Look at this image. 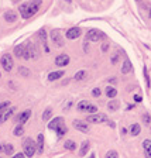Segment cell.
Segmentation results:
<instances>
[{"instance_id":"1","label":"cell","mask_w":151,"mask_h":158,"mask_svg":"<svg viewBox=\"0 0 151 158\" xmlns=\"http://www.w3.org/2000/svg\"><path fill=\"white\" fill-rule=\"evenodd\" d=\"M40 4H41V0H31L28 3H24L20 6V13H21V17L23 18H30L31 16H34L38 9H40Z\"/></svg>"},{"instance_id":"2","label":"cell","mask_w":151,"mask_h":158,"mask_svg":"<svg viewBox=\"0 0 151 158\" xmlns=\"http://www.w3.org/2000/svg\"><path fill=\"white\" fill-rule=\"evenodd\" d=\"M23 148H24V154L26 157H33L37 151V144L31 139H26L23 141Z\"/></svg>"},{"instance_id":"3","label":"cell","mask_w":151,"mask_h":158,"mask_svg":"<svg viewBox=\"0 0 151 158\" xmlns=\"http://www.w3.org/2000/svg\"><path fill=\"white\" fill-rule=\"evenodd\" d=\"M0 62H1V67L4 68V71H7V72H10L13 69V67H14V62H13V58H11L10 54H4L1 56Z\"/></svg>"},{"instance_id":"4","label":"cell","mask_w":151,"mask_h":158,"mask_svg":"<svg viewBox=\"0 0 151 158\" xmlns=\"http://www.w3.org/2000/svg\"><path fill=\"white\" fill-rule=\"evenodd\" d=\"M38 56V52H37V50H35V47H34L31 42H27V45H26V50H24V55H23V58L24 59H31V58H37Z\"/></svg>"},{"instance_id":"5","label":"cell","mask_w":151,"mask_h":158,"mask_svg":"<svg viewBox=\"0 0 151 158\" xmlns=\"http://www.w3.org/2000/svg\"><path fill=\"white\" fill-rule=\"evenodd\" d=\"M50 38L57 47H62V45H64V40H62V35H61V31H59V30H54V31H51Z\"/></svg>"},{"instance_id":"6","label":"cell","mask_w":151,"mask_h":158,"mask_svg":"<svg viewBox=\"0 0 151 158\" xmlns=\"http://www.w3.org/2000/svg\"><path fill=\"white\" fill-rule=\"evenodd\" d=\"M106 120H107V116L104 113H95V114L88 116V119H86V122H89V123H104Z\"/></svg>"},{"instance_id":"7","label":"cell","mask_w":151,"mask_h":158,"mask_svg":"<svg viewBox=\"0 0 151 158\" xmlns=\"http://www.w3.org/2000/svg\"><path fill=\"white\" fill-rule=\"evenodd\" d=\"M78 110H79V112H90V113H96V112H98V107H96L95 105L88 103L86 100H82V102L78 103Z\"/></svg>"},{"instance_id":"8","label":"cell","mask_w":151,"mask_h":158,"mask_svg":"<svg viewBox=\"0 0 151 158\" xmlns=\"http://www.w3.org/2000/svg\"><path fill=\"white\" fill-rule=\"evenodd\" d=\"M86 38L89 40V41H93V42H96V41H100L104 38V34L99 31V30H90L88 34H86Z\"/></svg>"},{"instance_id":"9","label":"cell","mask_w":151,"mask_h":158,"mask_svg":"<svg viewBox=\"0 0 151 158\" xmlns=\"http://www.w3.org/2000/svg\"><path fill=\"white\" fill-rule=\"evenodd\" d=\"M68 64H69V55H67V54L58 55L55 58V65L57 67H67Z\"/></svg>"},{"instance_id":"10","label":"cell","mask_w":151,"mask_h":158,"mask_svg":"<svg viewBox=\"0 0 151 158\" xmlns=\"http://www.w3.org/2000/svg\"><path fill=\"white\" fill-rule=\"evenodd\" d=\"M81 34H82V30L79 27H72V28H69L67 31V38L68 40H75Z\"/></svg>"},{"instance_id":"11","label":"cell","mask_w":151,"mask_h":158,"mask_svg":"<svg viewBox=\"0 0 151 158\" xmlns=\"http://www.w3.org/2000/svg\"><path fill=\"white\" fill-rule=\"evenodd\" d=\"M13 113H14V107H10V109H6L4 112H1V113H0V124L7 122V120L11 117Z\"/></svg>"},{"instance_id":"12","label":"cell","mask_w":151,"mask_h":158,"mask_svg":"<svg viewBox=\"0 0 151 158\" xmlns=\"http://www.w3.org/2000/svg\"><path fill=\"white\" fill-rule=\"evenodd\" d=\"M73 127H75L76 130H79L81 133H88V131H89V126L86 123H84L82 120H75V122H73Z\"/></svg>"},{"instance_id":"13","label":"cell","mask_w":151,"mask_h":158,"mask_svg":"<svg viewBox=\"0 0 151 158\" xmlns=\"http://www.w3.org/2000/svg\"><path fill=\"white\" fill-rule=\"evenodd\" d=\"M30 116H31V110H26V112H23L20 116H17V123L18 124L27 123V120L30 119Z\"/></svg>"},{"instance_id":"14","label":"cell","mask_w":151,"mask_h":158,"mask_svg":"<svg viewBox=\"0 0 151 158\" xmlns=\"http://www.w3.org/2000/svg\"><path fill=\"white\" fill-rule=\"evenodd\" d=\"M38 37H40V40H41V42H42V45H44L45 52H50V48H48V45H47V33H45L44 28H41V30L38 31Z\"/></svg>"},{"instance_id":"15","label":"cell","mask_w":151,"mask_h":158,"mask_svg":"<svg viewBox=\"0 0 151 158\" xmlns=\"http://www.w3.org/2000/svg\"><path fill=\"white\" fill-rule=\"evenodd\" d=\"M62 123H64V119L62 117H55L54 120H51L50 123H48V128L50 130H57Z\"/></svg>"},{"instance_id":"16","label":"cell","mask_w":151,"mask_h":158,"mask_svg":"<svg viewBox=\"0 0 151 158\" xmlns=\"http://www.w3.org/2000/svg\"><path fill=\"white\" fill-rule=\"evenodd\" d=\"M4 20H6L7 23H14V21H17L16 11H13V10H7V11L4 13Z\"/></svg>"},{"instance_id":"17","label":"cell","mask_w":151,"mask_h":158,"mask_svg":"<svg viewBox=\"0 0 151 158\" xmlns=\"http://www.w3.org/2000/svg\"><path fill=\"white\" fill-rule=\"evenodd\" d=\"M37 151H38V154H42V151H44V136L41 133L37 137Z\"/></svg>"},{"instance_id":"18","label":"cell","mask_w":151,"mask_h":158,"mask_svg":"<svg viewBox=\"0 0 151 158\" xmlns=\"http://www.w3.org/2000/svg\"><path fill=\"white\" fill-rule=\"evenodd\" d=\"M143 148H144V154L146 157H151V140L143 141Z\"/></svg>"},{"instance_id":"19","label":"cell","mask_w":151,"mask_h":158,"mask_svg":"<svg viewBox=\"0 0 151 158\" xmlns=\"http://www.w3.org/2000/svg\"><path fill=\"white\" fill-rule=\"evenodd\" d=\"M24 50H26V45H24V44H18L16 48H14V55H16L17 58H23Z\"/></svg>"},{"instance_id":"20","label":"cell","mask_w":151,"mask_h":158,"mask_svg":"<svg viewBox=\"0 0 151 158\" xmlns=\"http://www.w3.org/2000/svg\"><path fill=\"white\" fill-rule=\"evenodd\" d=\"M64 76V71H57V72H51L48 75V81H57L59 78Z\"/></svg>"},{"instance_id":"21","label":"cell","mask_w":151,"mask_h":158,"mask_svg":"<svg viewBox=\"0 0 151 158\" xmlns=\"http://www.w3.org/2000/svg\"><path fill=\"white\" fill-rule=\"evenodd\" d=\"M106 96L113 99L115 96H117V89H115L113 86H107L106 88Z\"/></svg>"},{"instance_id":"22","label":"cell","mask_w":151,"mask_h":158,"mask_svg":"<svg viewBox=\"0 0 151 158\" xmlns=\"http://www.w3.org/2000/svg\"><path fill=\"white\" fill-rule=\"evenodd\" d=\"M89 147H90L89 141H85V143H82V145H81V151H79V154H81L82 157L88 154V151H89Z\"/></svg>"},{"instance_id":"23","label":"cell","mask_w":151,"mask_h":158,"mask_svg":"<svg viewBox=\"0 0 151 158\" xmlns=\"http://www.w3.org/2000/svg\"><path fill=\"white\" fill-rule=\"evenodd\" d=\"M130 71H131V62H130L129 59H126L124 64H123V68H121V73L126 75V73H129Z\"/></svg>"},{"instance_id":"24","label":"cell","mask_w":151,"mask_h":158,"mask_svg":"<svg viewBox=\"0 0 151 158\" xmlns=\"http://www.w3.org/2000/svg\"><path fill=\"white\" fill-rule=\"evenodd\" d=\"M140 124H137V123H134V124H131L130 126V133H131V136H138L140 134Z\"/></svg>"},{"instance_id":"25","label":"cell","mask_w":151,"mask_h":158,"mask_svg":"<svg viewBox=\"0 0 151 158\" xmlns=\"http://www.w3.org/2000/svg\"><path fill=\"white\" fill-rule=\"evenodd\" d=\"M67 130H68L67 126L62 123L61 126H59V127H58V128H57V134H58V137H62V136H65V134H67Z\"/></svg>"},{"instance_id":"26","label":"cell","mask_w":151,"mask_h":158,"mask_svg":"<svg viewBox=\"0 0 151 158\" xmlns=\"http://www.w3.org/2000/svg\"><path fill=\"white\" fill-rule=\"evenodd\" d=\"M107 109H109L110 112H116L119 109V102L117 100H110V102L107 103Z\"/></svg>"},{"instance_id":"27","label":"cell","mask_w":151,"mask_h":158,"mask_svg":"<svg viewBox=\"0 0 151 158\" xmlns=\"http://www.w3.org/2000/svg\"><path fill=\"white\" fill-rule=\"evenodd\" d=\"M13 134L17 136V137H20V136H23L24 134V127H23V124H18L16 128L13 130Z\"/></svg>"},{"instance_id":"28","label":"cell","mask_w":151,"mask_h":158,"mask_svg":"<svg viewBox=\"0 0 151 158\" xmlns=\"http://www.w3.org/2000/svg\"><path fill=\"white\" fill-rule=\"evenodd\" d=\"M65 148H67L68 151H73L75 148H76V144H75V141H72V140H68V141H65Z\"/></svg>"},{"instance_id":"29","label":"cell","mask_w":151,"mask_h":158,"mask_svg":"<svg viewBox=\"0 0 151 158\" xmlns=\"http://www.w3.org/2000/svg\"><path fill=\"white\" fill-rule=\"evenodd\" d=\"M51 116H52V109H51V107H47L45 112H44V114H42V120H44V122H48Z\"/></svg>"},{"instance_id":"30","label":"cell","mask_w":151,"mask_h":158,"mask_svg":"<svg viewBox=\"0 0 151 158\" xmlns=\"http://www.w3.org/2000/svg\"><path fill=\"white\" fill-rule=\"evenodd\" d=\"M13 151H14V147H13V144H6V145H4V154H7V155H11V154H13Z\"/></svg>"},{"instance_id":"31","label":"cell","mask_w":151,"mask_h":158,"mask_svg":"<svg viewBox=\"0 0 151 158\" xmlns=\"http://www.w3.org/2000/svg\"><path fill=\"white\" fill-rule=\"evenodd\" d=\"M85 76H86V72H85V71H79V72L75 73L73 79H75V81H82V79H85Z\"/></svg>"},{"instance_id":"32","label":"cell","mask_w":151,"mask_h":158,"mask_svg":"<svg viewBox=\"0 0 151 158\" xmlns=\"http://www.w3.org/2000/svg\"><path fill=\"white\" fill-rule=\"evenodd\" d=\"M141 119H143V123L146 124V126H150V123H151V116L148 114V113H144Z\"/></svg>"},{"instance_id":"33","label":"cell","mask_w":151,"mask_h":158,"mask_svg":"<svg viewBox=\"0 0 151 158\" xmlns=\"http://www.w3.org/2000/svg\"><path fill=\"white\" fill-rule=\"evenodd\" d=\"M119 59H120V55H119V54H113V55H112V64H113V65H117Z\"/></svg>"},{"instance_id":"34","label":"cell","mask_w":151,"mask_h":158,"mask_svg":"<svg viewBox=\"0 0 151 158\" xmlns=\"http://www.w3.org/2000/svg\"><path fill=\"white\" fill-rule=\"evenodd\" d=\"M106 157L107 158H117L119 154L116 151H109V153H106Z\"/></svg>"},{"instance_id":"35","label":"cell","mask_w":151,"mask_h":158,"mask_svg":"<svg viewBox=\"0 0 151 158\" xmlns=\"http://www.w3.org/2000/svg\"><path fill=\"white\" fill-rule=\"evenodd\" d=\"M9 105H10L9 102H3V103H0V113H1V112H4V110L9 107Z\"/></svg>"},{"instance_id":"36","label":"cell","mask_w":151,"mask_h":158,"mask_svg":"<svg viewBox=\"0 0 151 158\" xmlns=\"http://www.w3.org/2000/svg\"><path fill=\"white\" fill-rule=\"evenodd\" d=\"M100 89H98V88H95L93 89V90H92V95H93V96H95V97H99V96H100Z\"/></svg>"},{"instance_id":"37","label":"cell","mask_w":151,"mask_h":158,"mask_svg":"<svg viewBox=\"0 0 151 158\" xmlns=\"http://www.w3.org/2000/svg\"><path fill=\"white\" fill-rule=\"evenodd\" d=\"M20 73H21V75H24V76H28V75H30L28 69H26V68H23V67L20 68Z\"/></svg>"},{"instance_id":"38","label":"cell","mask_w":151,"mask_h":158,"mask_svg":"<svg viewBox=\"0 0 151 158\" xmlns=\"http://www.w3.org/2000/svg\"><path fill=\"white\" fill-rule=\"evenodd\" d=\"M144 75H146V81H147V86H150V79H148V73H147V69L144 68Z\"/></svg>"},{"instance_id":"39","label":"cell","mask_w":151,"mask_h":158,"mask_svg":"<svg viewBox=\"0 0 151 158\" xmlns=\"http://www.w3.org/2000/svg\"><path fill=\"white\" fill-rule=\"evenodd\" d=\"M134 100L137 103H140L141 102V96H138V95H134Z\"/></svg>"},{"instance_id":"40","label":"cell","mask_w":151,"mask_h":158,"mask_svg":"<svg viewBox=\"0 0 151 158\" xmlns=\"http://www.w3.org/2000/svg\"><path fill=\"white\" fill-rule=\"evenodd\" d=\"M107 48H109L107 44H103V45H102V51H107Z\"/></svg>"},{"instance_id":"41","label":"cell","mask_w":151,"mask_h":158,"mask_svg":"<svg viewBox=\"0 0 151 158\" xmlns=\"http://www.w3.org/2000/svg\"><path fill=\"white\" fill-rule=\"evenodd\" d=\"M24 155H26L24 153H18V154H16V158H23Z\"/></svg>"},{"instance_id":"42","label":"cell","mask_w":151,"mask_h":158,"mask_svg":"<svg viewBox=\"0 0 151 158\" xmlns=\"http://www.w3.org/2000/svg\"><path fill=\"white\" fill-rule=\"evenodd\" d=\"M4 151V147H3V144H0V153H3Z\"/></svg>"},{"instance_id":"43","label":"cell","mask_w":151,"mask_h":158,"mask_svg":"<svg viewBox=\"0 0 151 158\" xmlns=\"http://www.w3.org/2000/svg\"><path fill=\"white\" fill-rule=\"evenodd\" d=\"M150 17H151V10H150Z\"/></svg>"}]
</instances>
